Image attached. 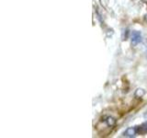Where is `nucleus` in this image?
Masks as SVG:
<instances>
[{
    "mask_svg": "<svg viewBox=\"0 0 147 138\" xmlns=\"http://www.w3.org/2000/svg\"><path fill=\"white\" fill-rule=\"evenodd\" d=\"M144 95H145V90L142 89H137L134 92V97L137 99L142 98Z\"/></svg>",
    "mask_w": 147,
    "mask_h": 138,
    "instance_id": "20e7f679",
    "label": "nucleus"
},
{
    "mask_svg": "<svg viewBox=\"0 0 147 138\" xmlns=\"http://www.w3.org/2000/svg\"><path fill=\"white\" fill-rule=\"evenodd\" d=\"M140 135L139 132V126H133V127H129L125 131L122 133V136L125 137H135L136 135Z\"/></svg>",
    "mask_w": 147,
    "mask_h": 138,
    "instance_id": "f257e3e1",
    "label": "nucleus"
},
{
    "mask_svg": "<svg viewBox=\"0 0 147 138\" xmlns=\"http://www.w3.org/2000/svg\"><path fill=\"white\" fill-rule=\"evenodd\" d=\"M142 37L141 31H139V30H133V31H131V44L133 46H135L137 44H139L140 43H142Z\"/></svg>",
    "mask_w": 147,
    "mask_h": 138,
    "instance_id": "f03ea898",
    "label": "nucleus"
},
{
    "mask_svg": "<svg viewBox=\"0 0 147 138\" xmlns=\"http://www.w3.org/2000/svg\"><path fill=\"white\" fill-rule=\"evenodd\" d=\"M145 20H146V21H147V15H146V16H145Z\"/></svg>",
    "mask_w": 147,
    "mask_h": 138,
    "instance_id": "423d86ee",
    "label": "nucleus"
},
{
    "mask_svg": "<svg viewBox=\"0 0 147 138\" xmlns=\"http://www.w3.org/2000/svg\"><path fill=\"white\" fill-rule=\"evenodd\" d=\"M104 122L107 123L108 126L112 127V126L115 125V124H116V119H115L114 117H112V116H107V117H105Z\"/></svg>",
    "mask_w": 147,
    "mask_h": 138,
    "instance_id": "7ed1b4c3",
    "label": "nucleus"
},
{
    "mask_svg": "<svg viewBox=\"0 0 147 138\" xmlns=\"http://www.w3.org/2000/svg\"><path fill=\"white\" fill-rule=\"evenodd\" d=\"M139 132L140 135H144V133H147V122L142 123L141 126H139Z\"/></svg>",
    "mask_w": 147,
    "mask_h": 138,
    "instance_id": "39448f33",
    "label": "nucleus"
}]
</instances>
